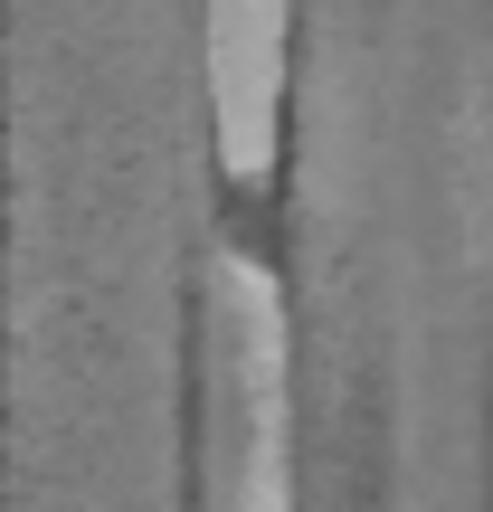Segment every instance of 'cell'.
Returning a JSON list of instances; mask_svg holds the SVG:
<instances>
[{"mask_svg": "<svg viewBox=\"0 0 493 512\" xmlns=\"http://www.w3.org/2000/svg\"><path fill=\"white\" fill-rule=\"evenodd\" d=\"M238 512H294V484H285V418H266V427H256V465H247Z\"/></svg>", "mask_w": 493, "mask_h": 512, "instance_id": "6da1fadb", "label": "cell"}]
</instances>
